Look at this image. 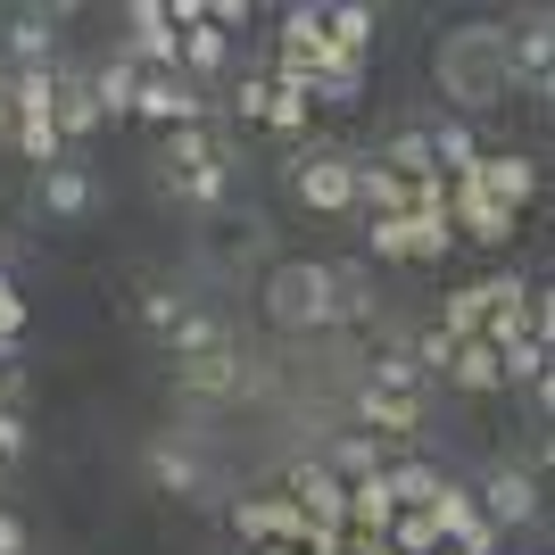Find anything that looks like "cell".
<instances>
[{
	"mask_svg": "<svg viewBox=\"0 0 555 555\" xmlns=\"http://www.w3.org/2000/svg\"><path fill=\"white\" fill-rule=\"evenodd\" d=\"M266 125H274V133H307V125H315V100H307V92H282V83H274V108H266Z\"/></svg>",
	"mask_w": 555,
	"mask_h": 555,
	"instance_id": "cell-32",
	"label": "cell"
},
{
	"mask_svg": "<svg viewBox=\"0 0 555 555\" xmlns=\"http://www.w3.org/2000/svg\"><path fill=\"white\" fill-rule=\"evenodd\" d=\"M183 390H199V398H232V390H241V357H232V348L183 357Z\"/></svg>",
	"mask_w": 555,
	"mask_h": 555,
	"instance_id": "cell-19",
	"label": "cell"
},
{
	"mask_svg": "<svg viewBox=\"0 0 555 555\" xmlns=\"http://www.w3.org/2000/svg\"><path fill=\"white\" fill-rule=\"evenodd\" d=\"M357 423H365L373 440H382V431H390V440H415L423 431V398H398V390H357Z\"/></svg>",
	"mask_w": 555,
	"mask_h": 555,
	"instance_id": "cell-12",
	"label": "cell"
},
{
	"mask_svg": "<svg viewBox=\"0 0 555 555\" xmlns=\"http://www.w3.org/2000/svg\"><path fill=\"white\" fill-rule=\"evenodd\" d=\"M357 208H365V216H406V175H390V166H357Z\"/></svg>",
	"mask_w": 555,
	"mask_h": 555,
	"instance_id": "cell-22",
	"label": "cell"
},
{
	"mask_svg": "<svg viewBox=\"0 0 555 555\" xmlns=\"http://www.w3.org/2000/svg\"><path fill=\"white\" fill-rule=\"evenodd\" d=\"M166 340H175V357H208V348H232V340H224V324H216V315H183V324L166 332Z\"/></svg>",
	"mask_w": 555,
	"mask_h": 555,
	"instance_id": "cell-29",
	"label": "cell"
},
{
	"mask_svg": "<svg viewBox=\"0 0 555 555\" xmlns=\"http://www.w3.org/2000/svg\"><path fill=\"white\" fill-rule=\"evenodd\" d=\"M365 249L373 257H415V216H365Z\"/></svg>",
	"mask_w": 555,
	"mask_h": 555,
	"instance_id": "cell-27",
	"label": "cell"
},
{
	"mask_svg": "<svg viewBox=\"0 0 555 555\" xmlns=\"http://www.w3.org/2000/svg\"><path fill=\"white\" fill-rule=\"evenodd\" d=\"M282 498L307 514V522H324V531H348V481L332 473L324 456H299L291 473H282Z\"/></svg>",
	"mask_w": 555,
	"mask_h": 555,
	"instance_id": "cell-5",
	"label": "cell"
},
{
	"mask_svg": "<svg viewBox=\"0 0 555 555\" xmlns=\"http://www.w3.org/2000/svg\"><path fill=\"white\" fill-rule=\"evenodd\" d=\"M390 489H382V473H365V481H348V531H365V539H382L390 531Z\"/></svg>",
	"mask_w": 555,
	"mask_h": 555,
	"instance_id": "cell-21",
	"label": "cell"
},
{
	"mask_svg": "<svg viewBox=\"0 0 555 555\" xmlns=\"http://www.w3.org/2000/svg\"><path fill=\"white\" fill-rule=\"evenodd\" d=\"M208 108L216 100L199 92L191 75H141V100H133V116H150V125H166V133H199Z\"/></svg>",
	"mask_w": 555,
	"mask_h": 555,
	"instance_id": "cell-6",
	"label": "cell"
},
{
	"mask_svg": "<svg viewBox=\"0 0 555 555\" xmlns=\"http://www.w3.org/2000/svg\"><path fill=\"white\" fill-rule=\"evenodd\" d=\"M150 473H158V489H175V498H183V489L199 481V473H191V456H183V448H150Z\"/></svg>",
	"mask_w": 555,
	"mask_h": 555,
	"instance_id": "cell-34",
	"label": "cell"
},
{
	"mask_svg": "<svg viewBox=\"0 0 555 555\" xmlns=\"http://www.w3.org/2000/svg\"><path fill=\"white\" fill-rule=\"evenodd\" d=\"M406 357H415V373H448V357H456V340H448L440 324H423V332H415V348H406Z\"/></svg>",
	"mask_w": 555,
	"mask_h": 555,
	"instance_id": "cell-33",
	"label": "cell"
},
{
	"mask_svg": "<svg viewBox=\"0 0 555 555\" xmlns=\"http://www.w3.org/2000/svg\"><path fill=\"white\" fill-rule=\"evenodd\" d=\"M183 315H191V307L175 299V291H150V299H141V324H150V332H175Z\"/></svg>",
	"mask_w": 555,
	"mask_h": 555,
	"instance_id": "cell-35",
	"label": "cell"
},
{
	"mask_svg": "<svg viewBox=\"0 0 555 555\" xmlns=\"http://www.w3.org/2000/svg\"><path fill=\"white\" fill-rule=\"evenodd\" d=\"M266 315H274L282 332L332 324V266H324V257H291V266H274V274H266Z\"/></svg>",
	"mask_w": 555,
	"mask_h": 555,
	"instance_id": "cell-2",
	"label": "cell"
},
{
	"mask_svg": "<svg viewBox=\"0 0 555 555\" xmlns=\"http://www.w3.org/2000/svg\"><path fill=\"white\" fill-rule=\"evenodd\" d=\"M440 481H448V473H440V464H423V456H390V464H382V489H390L398 514H423L431 498H440Z\"/></svg>",
	"mask_w": 555,
	"mask_h": 555,
	"instance_id": "cell-13",
	"label": "cell"
},
{
	"mask_svg": "<svg viewBox=\"0 0 555 555\" xmlns=\"http://www.w3.org/2000/svg\"><path fill=\"white\" fill-rule=\"evenodd\" d=\"M365 315H373L365 266H332V324H365Z\"/></svg>",
	"mask_w": 555,
	"mask_h": 555,
	"instance_id": "cell-25",
	"label": "cell"
},
{
	"mask_svg": "<svg viewBox=\"0 0 555 555\" xmlns=\"http://www.w3.org/2000/svg\"><path fill=\"white\" fill-rule=\"evenodd\" d=\"M208 25L232 34V25H249V0H208Z\"/></svg>",
	"mask_w": 555,
	"mask_h": 555,
	"instance_id": "cell-37",
	"label": "cell"
},
{
	"mask_svg": "<svg viewBox=\"0 0 555 555\" xmlns=\"http://www.w3.org/2000/svg\"><path fill=\"white\" fill-rule=\"evenodd\" d=\"M448 382H456V390H506V365H498V348H489V340H456Z\"/></svg>",
	"mask_w": 555,
	"mask_h": 555,
	"instance_id": "cell-17",
	"label": "cell"
},
{
	"mask_svg": "<svg viewBox=\"0 0 555 555\" xmlns=\"http://www.w3.org/2000/svg\"><path fill=\"white\" fill-rule=\"evenodd\" d=\"M382 166H390V175H406V183H415V175H440V166H431V141H423V125H415V133H398Z\"/></svg>",
	"mask_w": 555,
	"mask_h": 555,
	"instance_id": "cell-31",
	"label": "cell"
},
{
	"mask_svg": "<svg viewBox=\"0 0 555 555\" xmlns=\"http://www.w3.org/2000/svg\"><path fill=\"white\" fill-rule=\"evenodd\" d=\"M0 555H25V531H17V514L0 506Z\"/></svg>",
	"mask_w": 555,
	"mask_h": 555,
	"instance_id": "cell-38",
	"label": "cell"
},
{
	"mask_svg": "<svg viewBox=\"0 0 555 555\" xmlns=\"http://www.w3.org/2000/svg\"><path fill=\"white\" fill-rule=\"evenodd\" d=\"M514 282H522V274H489V282H473V291H456V299L440 307V332H448V340H481V324H489V307L506 299Z\"/></svg>",
	"mask_w": 555,
	"mask_h": 555,
	"instance_id": "cell-10",
	"label": "cell"
},
{
	"mask_svg": "<svg viewBox=\"0 0 555 555\" xmlns=\"http://www.w3.org/2000/svg\"><path fill=\"white\" fill-rule=\"evenodd\" d=\"M17 133V108H9V75H0V141Z\"/></svg>",
	"mask_w": 555,
	"mask_h": 555,
	"instance_id": "cell-39",
	"label": "cell"
},
{
	"mask_svg": "<svg viewBox=\"0 0 555 555\" xmlns=\"http://www.w3.org/2000/svg\"><path fill=\"white\" fill-rule=\"evenodd\" d=\"M42 208L50 216H83L92 208V175H83V166H50L42 175Z\"/></svg>",
	"mask_w": 555,
	"mask_h": 555,
	"instance_id": "cell-24",
	"label": "cell"
},
{
	"mask_svg": "<svg viewBox=\"0 0 555 555\" xmlns=\"http://www.w3.org/2000/svg\"><path fill=\"white\" fill-rule=\"evenodd\" d=\"M224 59H232V42L208 25V9H199V25H183V75L208 83V75H224Z\"/></svg>",
	"mask_w": 555,
	"mask_h": 555,
	"instance_id": "cell-18",
	"label": "cell"
},
{
	"mask_svg": "<svg viewBox=\"0 0 555 555\" xmlns=\"http://www.w3.org/2000/svg\"><path fill=\"white\" fill-rule=\"evenodd\" d=\"M92 100H100V125H108V116H133V100H141V67L125 59V50H116V59H100Z\"/></svg>",
	"mask_w": 555,
	"mask_h": 555,
	"instance_id": "cell-15",
	"label": "cell"
},
{
	"mask_svg": "<svg viewBox=\"0 0 555 555\" xmlns=\"http://www.w3.org/2000/svg\"><path fill=\"white\" fill-rule=\"evenodd\" d=\"M423 141H431V166H440L448 183H456V175H473V158H481V133H473L464 116H440V125H423Z\"/></svg>",
	"mask_w": 555,
	"mask_h": 555,
	"instance_id": "cell-14",
	"label": "cell"
},
{
	"mask_svg": "<svg viewBox=\"0 0 555 555\" xmlns=\"http://www.w3.org/2000/svg\"><path fill=\"white\" fill-rule=\"evenodd\" d=\"M9 67H59V34H50V9H25L9 25Z\"/></svg>",
	"mask_w": 555,
	"mask_h": 555,
	"instance_id": "cell-16",
	"label": "cell"
},
{
	"mask_svg": "<svg viewBox=\"0 0 555 555\" xmlns=\"http://www.w3.org/2000/svg\"><path fill=\"white\" fill-rule=\"evenodd\" d=\"M382 539H390L398 555H440V547H448L431 514H390V531H382Z\"/></svg>",
	"mask_w": 555,
	"mask_h": 555,
	"instance_id": "cell-26",
	"label": "cell"
},
{
	"mask_svg": "<svg viewBox=\"0 0 555 555\" xmlns=\"http://www.w3.org/2000/svg\"><path fill=\"white\" fill-rule=\"evenodd\" d=\"M224 108L241 116V125H266V108H274V75H241L224 92Z\"/></svg>",
	"mask_w": 555,
	"mask_h": 555,
	"instance_id": "cell-28",
	"label": "cell"
},
{
	"mask_svg": "<svg viewBox=\"0 0 555 555\" xmlns=\"http://www.w3.org/2000/svg\"><path fill=\"white\" fill-rule=\"evenodd\" d=\"M25 440H34V431H25V415H17V406H0V464H17Z\"/></svg>",
	"mask_w": 555,
	"mask_h": 555,
	"instance_id": "cell-36",
	"label": "cell"
},
{
	"mask_svg": "<svg viewBox=\"0 0 555 555\" xmlns=\"http://www.w3.org/2000/svg\"><path fill=\"white\" fill-rule=\"evenodd\" d=\"M473 506H481L498 531H522V522H539V481L522 473V464H506V473H489V489L473 498Z\"/></svg>",
	"mask_w": 555,
	"mask_h": 555,
	"instance_id": "cell-9",
	"label": "cell"
},
{
	"mask_svg": "<svg viewBox=\"0 0 555 555\" xmlns=\"http://www.w3.org/2000/svg\"><path fill=\"white\" fill-rule=\"evenodd\" d=\"M291 191H299V208H315V216H348L357 208V158L299 150V158H291Z\"/></svg>",
	"mask_w": 555,
	"mask_h": 555,
	"instance_id": "cell-4",
	"label": "cell"
},
{
	"mask_svg": "<svg viewBox=\"0 0 555 555\" xmlns=\"http://www.w3.org/2000/svg\"><path fill=\"white\" fill-rule=\"evenodd\" d=\"M0 481H9V464H0Z\"/></svg>",
	"mask_w": 555,
	"mask_h": 555,
	"instance_id": "cell-40",
	"label": "cell"
},
{
	"mask_svg": "<svg viewBox=\"0 0 555 555\" xmlns=\"http://www.w3.org/2000/svg\"><path fill=\"white\" fill-rule=\"evenodd\" d=\"M440 555H456V547H440Z\"/></svg>",
	"mask_w": 555,
	"mask_h": 555,
	"instance_id": "cell-41",
	"label": "cell"
},
{
	"mask_svg": "<svg viewBox=\"0 0 555 555\" xmlns=\"http://www.w3.org/2000/svg\"><path fill=\"white\" fill-rule=\"evenodd\" d=\"M125 59L141 75H183V34L166 25V0H133V34H125Z\"/></svg>",
	"mask_w": 555,
	"mask_h": 555,
	"instance_id": "cell-7",
	"label": "cell"
},
{
	"mask_svg": "<svg viewBox=\"0 0 555 555\" xmlns=\"http://www.w3.org/2000/svg\"><path fill=\"white\" fill-rule=\"evenodd\" d=\"M324 464L340 473V481H365V473H382V464H390V440H373V431H340Z\"/></svg>",
	"mask_w": 555,
	"mask_h": 555,
	"instance_id": "cell-20",
	"label": "cell"
},
{
	"mask_svg": "<svg viewBox=\"0 0 555 555\" xmlns=\"http://www.w3.org/2000/svg\"><path fill=\"white\" fill-rule=\"evenodd\" d=\"M440 92L456 108H498L514 92V67H506V34L498 25H456L440 34Z\"/></svg>",
	"mask_w": 555,
	"mask_h": 555,
	"instance_id": "cell-1",
	"label": "cell"
},
{
	"mask_svg": "<svg viewBox=\"0 0 555 555\" xmlns=\"http://www.w3.org/2000/svg\"><path fill=\"white\" fill-rule=\"evenodd\" d=\"M50 133H59V141H92V133H100L92 75H67V67H59V100H50Z\"/></svg>",
	"mask_w": 555,
	"mask_h": 555,
	"instance_id": "cell-11",
	"label": "cell"
},
{
	"mask_svg": "<svg viewBox=\"0 0 555 555\" xmlns=\"http://www.w3.org/2000/svg\"><path fill=\"white\" fill-rule=\"evenodd\" d=\"M324 42L348 50V59H365V42H373V9H365V0H340V9H324Z\"/></svg>",
	"mask_w": 555,
	"mask_h": 555,
	"instance_id": "cell-23",
	"label": "cell"
},
{
	"mask_svg": "<svg viewBox=\"0 0 555 555\" xmlns=\"http://www.w3.org/2000/svg\"><path fill=\"white\" fill-rule=\"evenodd\" d=\"M365 382H373V390H398V398H423V373H415V357H406V348H390Z\"/></svg>",
	"mask_w": 555,
	"mask_h": 555,
	"instance_id": "cell-30",
	"label": "cell"
},
{
	"mask_svg": "<svg viewBox=\"0 0 555 555\" xmlns=\"http://www.w3.org/2000/svg\"><path fill=\"white\" fill-rule=\"evenodd\" d=\"M166 166H175V191H183L191 208H224V191H232V150H216L208 125H199V133H175Z\"/></svg>",
	"mask_w": 555,
	"mask_h": 555,
	"instance_id": "cell-3",
	"label": "cell"
},
{
	"mask_svg": "<svg viewBox=\"0 0 555 555\" xmlns=\"http://www.w3.org/2000/svg\"><path fill=\"white\" fill-rule=\"evenodd\" d=\"M456 183H464V191H481L489 208L522 216V208L539 199V166H531V158H489V150H481V158H473V175H456Z\"/></svg>",
	"mask_w": 555,
	"mask_h": 555,
	"instance_id": "cell-8",
	"label": "cell"
}]
</instances>
